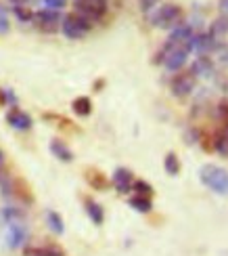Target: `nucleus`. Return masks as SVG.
I'll use <instances>...</instances> for the list:
<instances>
[{"instance_id": "26", "label": "nucleus", "mask_w": 228, "mask_h": 256, "mask_svg": "<svg viewBox=\"0 0 228 256\" xmlns=\"http://www.w3.org/2000/svg\"><path fill=\"white\" fill-rule=\"evenodd\" d=\"M2 105H6V92H4V88H0V108Z\"/></svg>"}, {"instance_id": "14", "label": "nucleus", "mask_w": 228, "mask_h": 256, "mask_svg": "<svg viewBox=\"0 0 228 256\" xmlns=\"http://www.w3.org/2000/svg\"><path fill=\"white\" fill-rule=\"evenodd\" d=\"M50 154L55 158H59L61 162H71L73 160V152L63 141H59V138H52L50 141Z\"/></svg>"}, {"instance_id": "19", "label": "nucleus", "mask_w": 228, "mask_h": 256, "mask_svg": "<svg viewBox=\"0 0 228 256\" xmlns=\"http://www.w3.org/2000/svg\"><path fill=\"white\" fill-rule=\"evenodd\" d=\"M46 222H48L50 231H52V233H57V236H61V233L65 231L63 218H61L59 212H55V210H48V212H46Z\"/></svg>"}, {"instance_id": "15", "label": "nucleus", "mask_w": 228, "mask_h": 256, "mask_svg": "<svg viewBox=\"0 0 228 256\" xmlns=\"http://www.w3.org/2000/svg\"><path fill=\"white\" fill-rule=\"evenodd\" d=\"M84 206H86V214L90 216V220L94 222V225H103V220H105V210H103V206L96 204L94 200H86Z\"/></svg>"}, {"instance_id": "20", "label": "nucleus", "mask_w": 228, "mask_h": 256, "mask_svg": "<svg viewBox=\"0 0 228 256\" xmlns=\"http://www.w3.org/2000/svg\"><path fill=\"white\" fill-rule=\"evenodd\" d=\"M25 216V212L21 210V208H15V206H6L2 208V218L6 220V225L8 222H21Z\"/></svg>"}, {"instance_id": "27", "label": "nucleus", "mask_w": 228, "mask_h": 256, "mask_svg": "<svg viewBox=\"0 0 228 256\" xmlns=\"http://www.w3.org/2000/svg\"><path fill=\"white\" fill-rule=\"evenodd\" d=\"M10 2H13V6H17V4H25L27 0H10Z\"/></svg>"}, {"instance_id": "9", "label": "nucleus", "mask_w": 228, "mask_h": 256, "mask_svg": "<svg viewBox=\"0 0 228 256\" xmlns=\"http://www.w3.org/2000/svg\"><path fill=\"white\" fill-rule=\"evenodd\" d=\"M27 240V229L21 225V222H8L6 225V244H8V248H19V246H23Z\"/></svg>"}, {"instance_id": "5", "label": "nucleus", "mask_w": 228, "mask_h": 256, "mask_svg": "<svg viewBox=\"0 0 228 256\" xmlns=\"http://www.w3.org/2000/svg\"><path fill=\"white\" fill-rule=\"evenodd\" d=\"M31 21H34L36 30H40L42 34H55V32H59V28H61L63 17H61L59 10L42 8V10H36Z\"/></svg>"}, {"instance_id": "13", "label": "nucleus", "mask_w": 228, "mask_h": 256, "mask_svg": "<svg viewBox=\"0 0 228 256\" xmlns=\"http://www.w3.org/2000/svg\"><path fill=\"white\" fill-rule=\"evenodd\" d=\"M23 256H65L59 246H25Z\"/></svg>"}, {"instance_id": "2", "label": "nucleus", "mask_w": 228, "mask_h": 256, "mask_svg": "<svg viewBox=\"0 0 228 256\" xmlns=\"http://www.w3.org/2000/svg\"><path fill=\"white\" fill-rule=\"evenodd\" d=\"M201 183L218 196H228V170L218 164H205L199 170Z\"/></svg>"}, {"instance_id": "4", "label": "nucleus", "mask_w": 228, "mask_h": 256, "mask_svg": "<svg viewBox=\"0 0 228 256\" xmlns=\"http://www.w3.org/2000/svg\"><path fill=\"white\" fill-rule=\"evenodd\" d=\"M149 19L155 28L174 30L178 24H182V8L178 4H164V6H159Z\"/></svg>"}, {"instance_id": "18", "label": "nucleus", "mask_w": 228, "mask_h": 256, "mask_svg": "<svg viewBox=\"0 0 228 256\" xmlns=\"http://www.w3.org/2000/svg\"><path fill=\"white\" fill-rule=\"evenodd\" d=\"M164 168H166V172L170 176H178L180 174V160H178V156L174 154V152H170L164 158Z\"/></svg>"}, {"instance_id": "17", "label": "nucleus", "mask_w": 228, "mask_h": 256, "mask_svg": "<svg viewBox=\"0 0 228 256\" xmlns=\"http://www.w3.org/2000/svg\"><path fill=\"white\" fill-rule=\"evenodd\" d=\"M130 208H134L136 212H143V214H149L151 210H153V202H151V198H143V196H134L130 198Z\"/></svg>"}, {"instance_id": "23", "label": "nucleus", "mask_w": 228, "mask_h": 256, "mask_svg": "<svg viewBox=\"0 0 228 256\" xmlns=\"http://www.w3.org/2000/svg\"><path fill=\"white\" fill-rule=\"evenodd\" d=\"M8 30H10V24H8V13H6L4 4L0 2V36L8 34Z\"/></svg>"}, {"instance_id": "16", "label": "nucleus", "mask_w": 228, "mask_h": 256, "mask_svg": "<svg viewBox=\"0 0 228 256\" xmlns=\"http://www.w3.org/2000/svg\"><path fill=\"white\" fill-rule=\"evenodd\" d=\"M71 110L75 112V116H82V118H86V116L92 114V101L88 97H75L73 103H71Z\"/></svg>"}, {"instance_id": "8", "label": "nucleus", "mask_w": 228, "mask_h": 256, "mask_svg": "<svg viewBox=\"0 0 228 256\" xmlns=\"http://www.w3.org/2000/svg\"><path fill=\"white\" fill-rule=\"evenodd\" d=\"M134 180L136 178L132 174V170H128V168H115L111 183H113V187L119 191V194H130V191H132Z\"/></svg>"}, {"instance_id": "25", "label": "nucleus", "mask_w": 228, "mask_h": 256, "mask_svg": "<svg viewBox=\"0 0 228 256\" xmlns=\"http://www.w3.org/2000/svg\"><path fill=\"white\" fill-rule=\"evenodd\" d=\"M155 4H159V0H140V8H143L145 13H149Z\"/></svg>"}, {"instance_id": "21", "label": "nucleus", "mask_w": 228, "mask_h": 256, "mask_svg": "<svg viewBox=\"0 0 228 256\" xmlns=\"http://www.w3.org/2000/svg\"><path fill=\"white\" fill-rule=\"evenodd\" d=\"M132 191H136V196H143V198H151V196H153V187H151L147 180H134Z\"/></svg>"}, {"instance_id": "10", "label": "nucleus", "mask_w": 228, "mask_h": 256, "mask_svg": "<svg viewBox=\"0 0 228 256\" xmlns=\"http://www.w3.org/2000/svg\"><path fill=\"white\" fill-rule=\"evenodd\" d=\"M6 122L10 124V128H15V130H29L31 124H34V122H31V116L25 114L23 110H19V108L8 110Z\"/></svg>"}, {"instance_id": "6", "label": "nucleus", "mask_w": 228, "mask_h": 256, "mask_svg": "<svg viewBox=\"0 0 228 256\" xmlns=\"http://www.w3.org/2000/svg\"><path fill=\"white\" fill-rule=\"evenodd\" d=\"M73 6H75V13L86 17L88 21H99L101 17H105L107 8V0H73Z\"/></svg>"}, {"instance_id": "22", "label": "nucleus", "mask_w": 228, "mask_h": 256, "mask_svg": "<svg viewBox=\"0 0 228 256\" xmlns=\"http://www.w3.org/2000/svg\"><path fill=\"white\" fill-rule=\"evenodd\" d=\"M13 13L19 17V21H31V17H34V10H31L29 6H25V4H17V6H13Z\"/></svg>"}, {"instance_id": "1", "label": "nucleus", "mask_w": 228, "mask_h": 256, "mask_svg": "<svg viewBox=\"0 0 228 256\" xmlns=\"http://www.w3.org/2000/svg\"><path fill=\"white\" fill-rule=\"evenodd\" d=\"M191 55V42H166L155 55V63H161L168 72H180L189 61Z\"/></svg>"}, {"instance_id": "3", "label": "nucleus", "mask_w": 228, "mask_h": 256, "mask_svg": "<svg viewBox=\"0 0 228 256\" xmlns=\"http://www.w3.org/2000/svg\"><path fill=\"white\" fill-rule=\"evenodd\" d=\"M90 30H92V21H88L78 13L65 15L61 21V32L65 34V38H69V40H80L88 34Z\"/></svg>"}, {"instance_id": "24", "label": "nucleus", "mask_w": 228, "mask_h": 256, "mask_svg": "<svg viewBox=\"0 0 228 256\" xmlns=\"http://www.w3.org/2000/svg\"><path fill=\"white\" fill-rule=\"evenodd\" d=\"M44 2V6L48 10H61L65 4H67V0H42Z\"/></svg>"}, {"instance_id": "7", "label": "nucleus", "mask_w": 228, "mask_h": 256, "mask_svg": "<svg viewBox=\"0 0 228 256\" xmlns=\"http://www.w3.org/2000/svg\"><path fill=\"white\" fill-rule=\"evenodd\" d=\"M170 90L174 97H187L195 90V76L193 72H184V74H176L170 82Z\"/></svg>"}, {"instance_id": "12", "label": "nucleus", "mask_w": 228, "mask_h": 256, "mask_svg": "<svg viewBox=\"0 0 228 256\" xmlns=\"http://www.w3.org/2000/svg\"><path fill=\"white\" fill-rule=\"evenodd\" d=\"M84 176H86V183H88L92 189H96V191H105L107 187H109V178H107L101 170H96V168H86Z\"/></svg>"}, {"instance_id": "11", "label": "nucleus", "mask_w": 228, "mask_h": 256, "mask_svg": "<svg viewBox=\"0 0 228 256\" xmlns=\"http://www.w3.org/2000/svg\"><path fill=\"white\" fill-rule=\"evenodd\" d=\"M8 196L19 198V202H23V204H31V202H34V196H31V191H29V185L25 183L23 178H10Z\"/></svg>"}]
</instances>
